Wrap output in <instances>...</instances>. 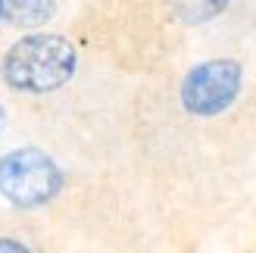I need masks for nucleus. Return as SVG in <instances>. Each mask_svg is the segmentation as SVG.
I'll use <instances>...</instances> for the list:
<instances>
[{
    "label": "nucleus",
    "instance_id": "nucleus-2",
    "mask_svg": "<svg viewBox=\"0 0 256 253\" xmlns=\"http://www.w3.org/2000/svg\"><path fill=\"white\" fill-rule=\"evenodd\" d=\"M62 191V169L38 147H19L0 160V194L12 206L32 210Z\"/></svg>",
    "mask_w": 256,
    "mask_h": 253
},
{
    "label": "nucleus",
    "instance_id": "nucleus-5",
    "mask_svg": "<svg viewBox=\"0 0 256 253\" xmlns=\"http://www.w3.org/2000/svg\"><path fill=\"white\" fill-rule=\"evenodd\" d=\"M228 6V0H178V16L184 22H206Z\"/></svg>",
    "mask_w": 256,
    "mask_h": 253
},
{
    "label": "nucleus",
    "instance_id": "nucleus-3",
    "mask_svg": "<svg viewBox=\"0 0 256 253\" xmlns=\"http://www.w3.org/2000/svg\"><path fill=\"white\" fill-rule=\"evenodd\" d=\"M244 69L238 60H206L197 62L182 82V106L190 116H219L238 100Z\"/></svg>",
    "mask_w": 256,
    "mask_h": 253
},
{
    "label": "nucleus",
    "instance_id": "nucleus-4",
    "mask_svg": "<svg viewBox=\"0 0 256 253\" xmlns=\"http://www.w3.org/2000/svg\"><path fill=\"white\" fill-rule=\"evenodd\" d=\"M56 0H4V19L19 28H38L54 19Z\"/></svg>",
    "mask_w": 256,
    "mask_h": 253
},
{
    "label": "nucleus",
    "instance_id": "nucleus-7",
    "mask_svg": "<svg viewBox=\"0 0 256 253\" xmlns=\"http://www.w3.org/2000/svg\"><path fill=\"white\" fill-rule=\"evenodd\" d=\"M4 128H6V110L0 106V132H4Z\"/></svg>",
    "mask_w": 256,
    "mask_h": 253
},
{
    "label": "nucleus",
    "instance_id": "nucleus-6",
    "mask_svg": "<svg viewBox=\"0 0 256 253\" xmlns=\"http://www.w3.org/2000/svg\"><path fill=\"white\" fill-rule=\"evenodd\" d=\"M0 253H32L22 241H12V238H0Z\"/></svg>",
    "mask_w": 256,
    "mask_h": 253
},
{
    "label": "nucleus",
    "instance_id": "nucleus-1",
    "mask_svg": "<svg viewBox=\"0 0 256 253\" xmlns=\"http://www.w3.org/2000/svg\"><path fill=\"white\" fill-rule=\"evenodd\" d=\"M78 66L75 47L62 34L34 32L19 38L4 56V82L19 94H50L60 91Z\"/></svg>",
    "mask_w": 256,
    "mask_h": 253
},
{
    "label": "nucleus",
    "instance_id": "nucleus-8",
    "mask_svg": "<svg viewBox=\"0 0 256 253\" xmlns=\"http://www.w3.org/2000/svg\"><path fill=\"white\" fill-rule=\"evenodd\" d=\"M0 22H4V0H0Z\"/></svg>",
    "mask_w": 256,
    "mask_h": 253
}]
</instances>
